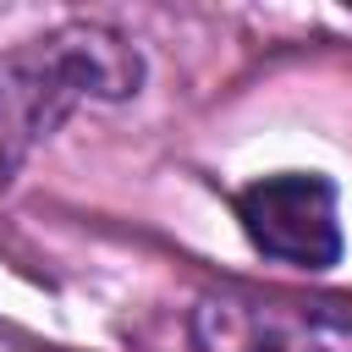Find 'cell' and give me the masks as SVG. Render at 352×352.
<instances>
[{"label":"cell","instance_id":"3957f363","mask_svg":"<svg viewBox=\"0 0 352 352\" xmlns=\"http://www.w3.org/2000/svg\"><path fill=\"white\" fill-rule=\"evenodd\" d=\"M242 236L297 270H330L341 258V214H336V182L319 170H275L248 182L236 198Z\"/></svg>","mask_w":352,"mask_h":352},{"label":"cell","instance_id":"6da1fadb","mask_svg":"<svg viewBox=\"0 0 352 352\" xmlns=\"http://www.w3.org/2000/svg\"><path fill=\"white\" fill-rule=\"evenodd\" d=\"M143 88V50L110 22H60L0 55V187L82 104H121Z\"/></svg>","mask_w":352,"mask_h":352},{"label":"cell","instance_id":"7a4b0ae2","mask_svg":"<svg viewBox=\"0 0 352 352\" xmlns=\"http://www.w3.org/2000/svg\"><path fill=\"white\" fill-rule=\"evenodd\" d=\"M187 336L198 352H352V297L220 280L192 302Z\"/></svg>","mask_w":352,"mask_h":352}]
</instances>
